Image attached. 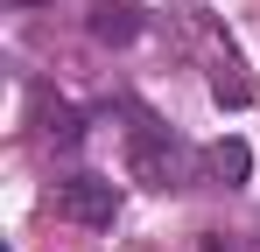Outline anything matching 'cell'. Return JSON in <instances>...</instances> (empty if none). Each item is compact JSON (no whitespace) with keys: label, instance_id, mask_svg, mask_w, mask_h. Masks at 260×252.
Returning a JSON list of instances; mask_svg holds the SVG:
<instances>
[{"label":"cell","instance_id":"6da1fadb","mask_svg":"<svg viewBox=\"0 0 260 252\" xmlns=\"http://www.w3.org/2000/svg\"><path fill=\"white\" fill-rule=\"evenodd\" d=\"M127 168H134V182H148V189H183V182H190V147L176 140L169 126L134 119V133H127Z\"/></svg>","mask_w":260,"mask_h":252},{"label":"cell","instance_id":"7a4b0ae2","mask_svg":"<svg viewBox=\"0 0 260 252\" xmlns=\"http://www.w3.org/2000/svg\"><path fill=\"white\" fill-rule=\"evenodd\" d=\"M56 217H71V224H85V231H106V224L120 217V189H113L106 175H63V182H56Z\"/></svg>","mask_w":260,"mask_h":252},{"label":"cell","instance_id":"3957f363","mask_svg":"<svg viewBox=\"0 0 260 252\" xmlns=\"http://www.w3.org/2000/svg\"><path fill=\"white\" fill-rule=\"evenodd\" d=\"M197 161H204V175H211L218 189H239V182L253 175V147H246V140H211Z\"/></svg>","mask_w":260,"mask_h":252},{"label":"cell","instance_id":"277c9868","mask_svg":"<svg viewBox=\"0 0 260 252\" xmlns=\"http://www.w3.org/2000/svg\"><path fill=\"white\" fill-rule=\"evenodd\" d=\"M211 98H218V105H246V98H253L246 63H239L232 49H218V56H211Z\"/></svg>","mask_w":260,"mask_h":252},{"label":"cell","instance_id":"5b68a950","mask_svg":"<svg viewBox=\"0 0 260 252\" xmlns=\"http://www.w3.org/2000/svg\"><path fill=\"white\" fill-rule=\"evenodd\" d=\"M91 35H99V42H134V35H141V14L120 7V0H106V7H91Z\"/></svg>","mask_w":260,"mask_h":252},{"label":"cell","instance_id":"8992f818","mask_svg":"<svg viewBox=\"0 0 260 252\" xmlns=\"http://www.w3.org/2000/svg\"><path fill=\"white\" fill-rule=\"evenodd\" d=\"M204 252H232V245H225V238H218V231H211V238H204Z\"/></svg>","mask_w":260,"mask_h":252}]
</instances>
